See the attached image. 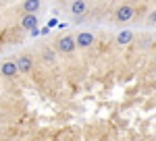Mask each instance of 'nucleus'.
Here are the masks:
<instances>
[{"mask_svg":"<svg viewBox=\"0 0 156 141\" xmlns=\"http://www.w3.org/2000/svg\"><path fill=\"white\" fill-rule=\"evenodd\" d=\"M36 25H37V15H36V12H25L23 19H21V27L31 31V29H34Z\"/></svg>","mask_w":156,"mask_h":141,"instance_id":"obj_6","label":"nucleus"},{"mask_svg":"<svg viewBox=\"0 0 156 141\" xmlns=\"http://www.w3.org/2000/svg\"><path fill=\"white\" fill-rule=\"evenodd\" d=\"M15 64H17V73H23V75L31 73V69H34V60L29 58V56H25V54L15 60Z\"/></svg>","mask_w":156,"mask_h":141,"instance_id":"obj_4","label":"nucleus"},{"mask_svg":"<svg viewBox=\"0 0 156 141\" xmlns=\"http://www.w3.org/2000/svg\"><path fill=\"white\" fill-rule=\"evenodd\" d=\"M133 15H135L133 6H129V4H121L119 11H117V21H119V23H127V21L133 19Z\"/></svg>","mask_w":156,"mask_h":141,"instance_id":"obj_3","label":"nucleus"},{"mask_svg":"<svg viewBox=\"0 0 156 141\" xmlns=\"http://www.w3.org/2000/svg\"><path fill=\"white\" fill-rule=\"evenodd\" d=\"M69 11H71V15H75V17H83L85 12H87V2H85V0H73Z\"/></svg>","mask_w":156,"mask_h":141,"instance_id":"obj_5","label":"nucleus"},{"mask_svg":"<svg viewBox=\"0 0 156 141\" xmlns=\"http://www.w3.org/2000/svg\"><path fill=\"white\" fill-rule=\"evenodd\" d=\"M133 42V31H129V29H127V31H121L119 35H117V44H119V46H127V44H131Z\"/></svg>","mask_w":156,"mask_h":141,"instance_id":"obj_8","label":"nucleus"},{"mask_svg":"<svg viewBox=\"0 0 156 141\" xmlns=\"http://www.w3.org/2000/svg\"><path fill=\"white\" fill-rule=\"evenodd\" d=\"M75 44H77V48H90L92 44H94V33L92 31H81V33L75 35Z\"/></svg>","mask_w":156,"mask_h":141,"instance_id":"obj_2","label":"nucleus"},{"mask_svg":"<svg viewBox=\"0 0 156 141\" xmlns=\"http://www.w3.org/2000/svg\"><path fill=\"white\" fill-rule=\"evenodd\" d=\"M148 23H150V25H156V11L150 12V17H148Z\"/></svg>","mask_w":156,"mask_h":141,"instance_id":"obj_11","label":"nucleus"},{"mask_svg":"<svg viewBox=\"0 0 156 141\" xmlns=\"http://www.w3.org/2000/svg\"><path fill=\"white\" fill-rule=\"evenodd\" d=\"M154 62H156V58H154Z\"/></svg>","mask_w":156,"mask_h":141,"instance_id":"obj_12","label":"nucleus"},{"mask_svg":"<svg viewBox=\"0 0 156 141\" xmlns=\"http://www.w3.org/2000/svg\"><path fill=\"white\" fill-rule=\"evenodd\" d=\"M42 6L40 0H23V11L25 12H37Z\"/></svg>","mask_w":156,"mask_h":141,"instance_id":"obj_9","label":"nucleus"},{"mask_svg":"<svg viewBox=\"0 0 156 141\" xmlns=\"http://www.w3.org/2000/svg\"><path fill=\"white\" fill-rule=\"evenodd\" d=\"M0 73H2L4 77H15V75H17V64H15L12 60H6V62H2Z\"/></svg>","mask_w":156,"mask_h":141,"instance_id":"obj_7","label":"nucleus"},{"mask_svg":"<svg viewBox=\"0 0 156 141\" xmlns=\"http://www.w3.org/2000/svg\"><path fill=\"white\" fill-rule=\"evenodd\" d=\"M42 58H44V62H56V52L52 50V48H42Z\"/></svg>","mask_w":156,"mask_h":141,"instance_id":"obj_10","label":"nucleus"},{"mask_svg":"<svg viewBox=\"0 0 156 141\" xmlns=\"http://www.w3.org/2000/svg\"><path fill=\"white\" fill-rule=\"evenodd\" d=\"M75 48H77L75 35H62V37H58V42H56V50H58L60 54H73Z\"/></svg>","mask_w":156,"mask_h":141,"instance_id":"obj_1","label":"nucleus"}]
</instances>
